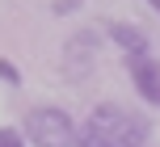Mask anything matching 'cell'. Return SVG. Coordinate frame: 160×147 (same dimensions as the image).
<instances>
[{
	"instance_id": "8992f818",
	"label": "cell",
	"mask_w": 160,
	"mask_h": 147,
	"mask_svg": "<svg viewBox=\"0 0 160 147\" xmlns=\"http://www.w3.org/2000/svg\"><path fill=\"white\" fill-rule=\"evenodd\" d=\"M76 147H114L105 135H97L93 126H80V139H76Z\"/></svg>"
},
{
	"instance_id": "3957f363",
	"label": "cell",
	"mask_w": 160,
	"mask_h": 147,
	"mask_svg": "<svg viewBox=\"0 0 160 147\" xmlns=\"http://www.w3.org/2000/svg\"><path fill=\"white\" fill-rule=\"evenodd\" d=\"M127 67H131L135 92L148 101V105H160V63L152 55H143V59H127Z\"/></svg>"
},
{
	"instance_id": "30bf717a",
	"label": "cell",
	"mask_w": 160,
	"mask_h": 147,
	"mask_svg": "<svg viewBox=\"0 0 160 147\" xmlns=\"http://www.w3.org/2000/svg\"><path fill=\"white\" fill-rule=\"evenodd\" d=\"M148 4H152V8H156V13H160V0H148Z\"/></svg>"
},
{
	"instance_id": "52a82bcc",
	"label": "cell",
	"mask_w": 160,
	"mask_h": 147,
	"mask_svg": "<svg viewBox=\"0 0 160 147\" xmlns=\"http://www.w3.org/2000/svg\"><path fill=\"white\" fill-rule=\"evenodd\" d=\"M0 147H25V135L8 130V126H0Z\"/></svg>"
},
{
	"instance_id": "6da1fadb",
	"label": "cell",
	"mask_w": 160,
	"mask_h": 147,
	"mask_svg": "<svg viewBox=\"0 0 160 147\" xmlns=\"http://www.w3.org/2000/svg\"><path fill=\"white\" fill-rule=\"evenodd\" d=\"M21 135H25L34 147H76V139H80L76 122L63 114V109H55V105L30 109V114H25Z\"/></svg>"
},
{
	"instance_id": "7a4b0ae2",
	"label": "cell",
	"mask_w": 160,
	"mask_h": 147,
	"mask_svg": "<svg viewBox=\"0 0 160 147\" xmlns=\"http://www.w3.org/2000/svg\"><path fill=\"white\" fill-rule=\"evenodd\" d=\"M84 126H93L97 135H105L114 147H148V126L135 114L118 109V105H97Z\"/></svg>"
},
{
	"instance_id": "ba28073f",
	"label": "cell",
	"mask_w": 160,
	"mask_h": 147,
	"mask_svg": "<svg viewBox=\"0 0 160 147\" xmlns=\"http://www.w3.org/2000/svg\"><path fill=\"white\" fill-rule=\"evenodd\" d=\"M0 80H8V84H21V72H17L8 59H0Z\"/></svg>"
},
{
	"instance_id": "5b68a950",
	"label": "cell",
	"mask_w": 160,
	"mask_h": 147,
	"mask_svg": "<svg viewBox=\"0 0 160 147\" xmlns=\"http://www.w3.org/2000/svg\"><path fill=\"white\" fill-rule=\"evenodd\" d=\"M110 38L127 50V59H143V55H152L148 34L139 30V25H131V21H114V25H110Z\"/></svg>"
},
{
	"instance_id": "9c48e42d",
	"label": "cell",
	"mask_w": 160,
	"mask_h": 147,
	"mask_svg": "<svg viewBox=\"0 0 160 147\" xmlns=\"http://www.w3.org/2000/svg\"><path fill=\"white\" fill-rule=\"evenodd\" d=\"M76 4H80V0H59V4H55V13H72Z\"/></svg>"
},
{
	"instance_id": "277c9868",
	"label": "cell",
	"mask_w": 160,
	"mask_h": 147,
	"mask_svg": "<svg viewBox=\"0 0 160 147\" xmlns=\"http://www.w3.org/2000/svg\"><path fill=\"white\" fill-rule=\"evenodd\" d=\"M93 59H97V38L93 34H76L72 42H68V50H63V72L72 76H88L93 72Z\"/></svg>"
}]
</instances>
